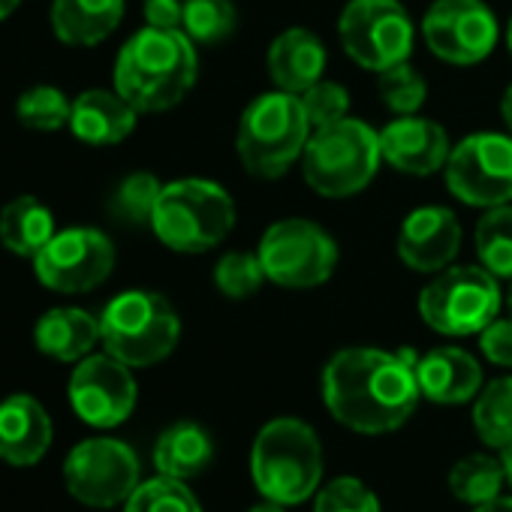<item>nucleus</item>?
<instances>
[{"instance_id": "f257e3e1", "label": "nucleus", "mask_w": 512, "mask_h": 512, "mask_svg": "<svg viewBox=\"0 0 512 512\" xmlns=\"http://www.w3.org/2000/svg\"><path fill=\"white\" fill-rule=\"evenodd\" d=\"M419 356L413 350L347 347L323 368V401L329 413L359 434L401 428L419 404Z\"/></svg>"}, {"instance_id": "f03ea898", "label": "nucleus", "mask_w": 512, "mask_h": 512, "mask_svg": "<svg viewBox=\"0 0 512 512\" xmlns=\"http://www.w3.org/2000/svg\"><path fill=\"white\" fill-rule=\"evenodd\" d=\"M199 79L196 43L184 31L142 28L115 61V91L139 112L157 115L175 109Z\"/></svg>"}, {"instance_id": "7ed1b4c3", "label": "nucleus", "mask_w": 512, "mask_h": 512, "mask_svg": "<svg viewBox=\"0 0 512 512\" xmlns=\"http://www.w3.org/2000/svg\"><path fill=\"white\" fill-rule=\"evenodd\" d=\"M311 133L302 100L275 88L244 106L235 127V154L253 178L275 181L302 160Z\"/></svg>"}, {"instance_id": "20e7f679", "label": "nucleus", "mask_w": 512, "mask_h": 512, "mask_svg": "<svg viewBox=\"0 0 512 512\" xmlns=\"http://www.w3.org/2000/svg\"><path fill=\"white\" fill-rule=\"evenodd\" d=\"M299 163L317 196L350 199L362 193L383 166L380 130L350 115L329 127H317Z\"/></svg>"}, {"instance_id": "39448f33", "label": "nucleus", "mask_w": 512, "mask_h": 512, "mask_svg": "<svg viewBox=\"0 0 512 512\" xmlns=\"http://www.w3.org/2000/svg\"><path fill=\"white\" fill-rule=\"evenodd\" d=\"M250 470L263 497L281 506L308 500L323 476V446L317 431L293 416L272 419L253 440Z\"/></svg>"}, {"instance_id": "423d86ee", "label": "nucleus", "mask_w": 512, "mask_h": 512, "mask_svg": "<svg viewBox=\"0 0 512 512\" xmlns=\"http://www.w3.org/2000/svg\"><path fill=\"white\" fill-rule=\"evenodd\" d=\"M235 226L229 190L208 178H178L163 184L151 229L175 253H208Z\"/></svg>"}, {"instance_id": "0eeeda50", "label": "nucleus", "mask_w": 512, "mask_h": 512, "mask_svg": "<svg viewBox=\"0 0 512 512\" xmlns=\"http://www.w3.org/2000/svg\"><path fill=\"white\" fill-rule=\"evenodd\" d=\"M100 338L106 353L130 368L163 362L181 338V320L172 302L151 290H127L100 314Z\"/></svg>"}, {"instance_id": "6e6552de", "label": "nucleus", "mask_w": 512, "mask_h": 512, "mask_svg": "<svg viewBox=\"0 0 512 512\" xmlns=\"http://www.w3.org/2000/svg\"><path fill=\"white\" fill-rule=\"evenodd\" d=\"M500 305V281L482 266L452 263L419 293V317L428 329L449 338L479 335L494 317H500Z\"/></svg>"}, {"instance_id": "1a4fd4ad", "label": "nucleus", "mask_w": 512, "mask_h": 512, "mask_svg": "<svg viewBox=\"0 0 512 512\" xmlns=\"http://www.w3.org/2000/svg\"><path fill=\"white\" fill-rule=\"evenodd\" d=\"M263 272L287 290L323 287L338 269V241L308 217H284L272 223L256 244Z\"/></svg>"}, {"instance_id": "9d476101", "label": "nucleus", "mask_w": 512, "mask_h": 512, "mask_svg": "<svg viewBox=\"0 0 512 512\" xmlns=\"http://www.w3.org/2000/svg\"><path fill=\"white\" fill-rule=\"evenodd\" d=\"M338 40L353 64L383 73L410 61L416 28L398 0H350L338 16Z\"/></svg>"}, {"instance_id": "9b49d317", "label": "nucleus", "mask_w": 512, "mask_h": 512, "mask_svg": "<svg viewBox=\"0 0 512 512\" xmlns=\"http://www.w3.org/2000/svg\"><path fill=\"white\" fill-rule=\"evenodd\" d=\"M115 260L118 253L106 232L94 226H70L55 232L34 256V275L52 293L79 296L106 284L115 272Z\"/></svg>"}, {"instance_id": "f8f14e48", "label": "nucleus", "mask_w": 512, "mask_h": 512, "mask_svg": "<svg viewBox=\"0 0 512 512\" xmlns=\"http://www.w3.org/2000/svg\"><path fill=\"white\" fill-rule=\"evenodd\" d=\"M449 193L470 208L512 202V133H470L446 160Z\"/></svg>"}, {"instance_id": "ddd939ff", "label": "nucleus", "mask_w": 512, "mask_h": 512, "mask_svg": "<svg viewBox=\"0 0 512 512\" xmlns=\"http://www.w3.org/2000/svg\"><path fill=\"white\" fill-rule=\"evenodd\" d=\"M422 37L443 64L476 67L491 58L500 25L485 0H434L422 16Z\"/></svg>"}, {"instance_id": "4468645a", "label": "nucleus", "mask_w": 512, "mask_h": 512, "mask_svg": "<svg viewBox=\"0 0 512 512\" xmlns=\"http://www.w3.org/2000/svg\"><path fill=\"white\" fill-rule=\"evenodd\" d=\"M67 491L88 506L109 509L124 503L139 485L136 452L112 437H94L79 443L64 461Z\"/></svg>"}, {"instance_id": "2eb2a0df", "label": "nucleus", "mask_w": 512, "mask_h": 512, "mask_svg": "<svg viewBox=\"0 0 512 512\" xmlns=\"http://www.w3.org/2000/svg\"><path fill=\"white\" fill-rule=\"evenodd\" d=\"M136 380L130 365L112 353L85 356L70 377V404L76 416L94 428L121 425L136 407Z\"/></svg>"}, {"instance_id": "dca6fc26", "label": "nucleus", "mask_w": 512, "mask_h": 512, "mask_svg": "<svg viewBox=\"0 0 512 512\" xmlns=\"http://www.w3.org/2000/svg\"><path fill=\"white\" fill-rule=\"evenodd\" d=\"M461 220L446 205L413 208L398 229V256L416 275H437L455 263L461 250Z\"/></svg>"}, {"instance_id": "f3484780", "label": "nucleus", "mask_w": 512, "mask_h": 512, "mask_svg": "<svg viewBox=\"0 0 512 512\" xmlns=\"http://www.w3.org/2000/svg\"><path fill=\"white\" fill-rule=\"evenodd\" d=\"M380 151L383 163H389L395 172L428 178L446 169L452 142L443 124L419 115H401L380 130Z\"/></svg>"}, {"instance_id": "a211bd4d", "label": "nucleus", "mask_w": 512, "mask_h": 512, "mask_svg": "<svg viewBox=\"0 0 512 512\" xmlns=\"http://www.w3.org/2000/svg\"><path fill=\"white\" fill-rule=\"evenodd\" d=\"M326 64H329L326 46L308 28L281 31L266 52V67H269L275 88L296 94V97H302L311 85L323 79Z\"/></svg>"}, {"instance_id": "6ab92c4d", "label": "nucleus", "mask_w": 512, "mask_h": 512, "mask_svg": "<svg viewBox=\"0 0 512 512\" xmlns=\"http://www.w3.org/2000/svg\"><path fill=\"white\" fill-rule=\"evenodd\" d=\"M52 446V419L31 395L0 401V458L16 467L37 464Z\"/></svg>"}, {"instance_id": "aec40b11", "label": "nucleus", "mask_w": 512, "mask_h": 512, "mask_svg": "<svg viewBox=\"0 0 512 512\" xmlns=\"http://www.w3.org/2000/svg\"><path fill=\"white\" fill-rule=\"evenodd\" d=\"M416 380L428 401L434 404H464L479 395L482 389V368L479 362L461 347H437L419 356Z\"/></svg>"}, {"instance_id": "412c9836", "label": "nucleus", "mask_w": 512, "mask_h": 512, "mask_svg": "<svg viewBox=\"0 0 512 512\" xmlns=\"http://www.w3.org/2000/svg\"><path fill=\"white\" fill-rule=\"evenodd\" d=\"M136 118H139V112L115 88L112 91L91 88L73 100L70 130L79 142L106 148V145L124 142L136 130Z\"/></svg>"}, {"instance_id": "4be33fe9", "label": "nucleus", "mask_w": 512, "mask_h": 512, "mask_svg": "<svg viewBox=\"0 0 512 512\" xmlns=\"http://www.w3.org/2000/svg\"><path fill=\"white\" fill-rule=\"evenodd\" d=\"M124 10L127 0H52V31L64 46H100L118 31Z\"/></svg>"}, {"instance_id": "5701e85b", "label": "nucleus", "mask_w": 512, "mask_h": 512, "mask_svg": "<svg viewBox=\"0 0 512 512\" xmlns=\"http://www.w3.org/2000/svg\"><path fill=\"white\" fill-rule=\"evenodd\" d=\"M100 341V317L82 308H52L34 329L37 350L58 362H82Z\"/></svg>"}, {"instance_id": "b1692460", "label": "nucleus", "mask_w": 512, "mask_h": 512, "mask_svg": "<svg viewBox=\"0 0 512 512\" xmlns=\"http://www.w3.org/2000/svg\"><path fill=\"white\" fill-rule=\"evenodd\" d=\"M55 217L37 196H16L0 211V244L10 253L34 260V256L52 241Z\"/></svg>"}, {"instance_id": "393cba45", "label": "nucleus", "mask_w": 512, "mask_h": 512, "mask_svg": "<svg viewBox=\"0 0 512 512\" xmlns=\"http://www.w3.org/2000/svg\"><path fill=\"white\" fill-rule=\"evenodd\" d=\"M214 458L211 434L196 422H178L166 428L154 446V464L163 476L190 479L199 476Z\"/></svg>"}, {"instance_id": "a878e982", "label": "nucleus", "mask_w": 512, "mask_h": 512, "mask_svg": "<svg viewBox=\"0 0 512 512\" xmlns=\"http://www.w3.org/2000/svg\"><path fill=\"white\" fill-rule=\"evenodd\" d=\"M479 266L497 281H512V202L485 208L473 232Z\"/></svg>"}, {"instance_id": "bb28decb", "label": "nucleus", "mask_w": 512, "mask_h": 512, "mask_svg": "<svg viewBox=\"0 0 512 512\" xmlns=\"http://www.w3.org/2000/svg\"><path fill=\"white\" fill-rule=\"evenodd\" d=\"M473 428L491 449H506L512 443V377H497L479 389L473 404Z\"/></svg>"}, {"instance_id": "cd10ccee", "label": "nucleus", "mask_w": 512, "mask_h": 512, "mask_svg": "<svg viewBox=\"0 0 512 512\" xmlns=\"http://www.w3.org/2000/svg\"><path fill=\"white\" fill-rule=\"evenodd\" d=\"M503 482H506L503 461H497L491 455H467L449 473L452 494L461 503H470V506H482V503L500 497Z\"/></svg>"}, {"instance_id": "c85d7f7f", "label": "nucleus", "mask_w": 512, "mask_h": 512, "mask_svg": "<svg viewBox=\"0 0 512 512\" xmlns=\"http://www.w3.org/2000/svg\"><path fill=\"white\" fill-rule=\"evenodd\" d=\"M160 193H163V184L154 172H133L115 187L109 208L127 226H151Z\"/></svg>"}, {"instance_id": "c756f323", "label": "nucleus", "mask_w": 512, "mask_h": 512, "mask_svg": "<svg viewBox=\"0 0 512 512\" xmlns=\"http://www.w3.org/2000/svg\"><path fill=\"white\" fill-rule=\"evenodd\" d=\"M266 272L256 253H244V250H229L223 253L217 266H214V287L220 296L232 299V302H244L250 296H256L266 284Z\"/></svg>"}, {"instance_id": "7c9ffc66", "label": "nucleus", "mask_w": 512, "mask_h": 512, "mask_svg": "<svg viewBox=\"0 0 512 512\" xmlns=\"http://www.w3.org/2000/svg\"><path fill=\"white\" fill-rule=\"evenodd\" d=\"M238 25V10L232 0H184V25L181 31L202 46L232 37Z\"/></svg>"}, {"instance_id": "2f4dec72", "label": "nucleus", "mask_w": 512, "mask_h": 512, "mask_svg": "<svg viewBox=\"0 0 512 512\" xmlns=\"http://www.w3.org/2000/svg\"><path fill=\"white\" fill-rule=\"evenodd\" d=\"M377 91H380L383 106L389 112H395L398 118L416 115L428 100V82L410 61L377 73Z\"/></svg>"}, {"instance_id": "473e14b6", "label": "nucleus", "mask_w": 512, "mask_h": 512, "mask_svg": "<svg viewBox=\"0 0 512 512\" xmlns=\"http://www.w3.org/2000/svg\"><path fill=\"white\" fill-rule=\"evenodd\" d=\"M70 112H73V100L52 85H37L25 91L16 103L19 121L28 130H40V133H55L61 127H70Z\"/></svg>"}, {"instance_id": "72a5a7b5", "label": "nucleus", "mask_w": 512, "mask_h": 512, "mask_svg": "<svg viewBox=\"0 0 512 512\" xmlns=\"http://www.w3.org/2000/svg\"><path fill=\"white\" fill-rule=\"evenodd\" d=\"M124 512H202V506L184 485V479L160 473L157 479L136 485V491L127 497Z\"/></svg>"}, {"instance_id": "f704fd0d", "label": "nucleus", "mask_w": 512, "mask_h": 512, "mask_svg": "<svg viewBox=\"0 0 512 512\" xmlns=\"http://www.w3.org/2000/svg\"><path fill=\"white\" fill-rule=\"evenodd\" d=\"M299 100H302L305 115H308L314 130L317 127H329V124H335V121L350 115V91L341 82H332V79H320Z\"/></svg>"}, {"instance_id": "c9c22d12", "label": "nucleus", "mask_w": 512, "mask_h": 512, "mask_svg": "<svg viewBox=\"0 0 512 512\" xmlns=\"http://www.w3.org/2000/svg\"><path fill=\"white\" fill-rule=\"evenodd\" d=\"M314 512H380V503L365 482L353 476H341L332 479L326 488H320Z\"/></svg>"}, {"instance_id": "e433bc0d", "label": "nucleus", "mask_w": 512, "mask_h": 512, "mask_svg": "<svg viewBox=\"0 0 512 512\" xmlns=\"http://www.w3.org/2000/svg\"><path fill=\"white\" fill-rule=\"evenodd\" d=\"M482 356L497 368H512V317H494L479 332Z\"/></svg>"}, {"instance_id": "4c0bfd02", "label": "nucleus", "mask_w": 512, "mask_h": 512, "mask_svg": "<svg viewBox=\"0 0 512 512\" xmlns=\"http://www.w3.org/2000/svg\"><path fill=\"white\" fill-rule=\"evenodd\" d=\"M142 16H145L148 28L181 31V25H184V0H145Z\"/></svg>"}, {"instance_id": "58836bf2", "label": "nucleus", "mask_w": 512, "mask_h": 512, "mask_svg": "<svg viewBox=\"0 0 512 512\" xmlns=\"http://www.w3.org/2000/svg\"><path fill=\"white\" fill-rule=\"evenodd\" d=\"M500 121H503L506 133H512V82H509V88L500 97Z\"/></svg>"}, {"instance_id": "ea45409f", "label": "nucleus", "mask_w": 512, "mask_h": 512, "mask_svg": "<svg viewBox=\"0 0 512 512\" xmlns=\"http://www.w3.org/2000/svg\"><path fill=\"white\" fill-rule=\"evenodd\" d=\"M473 512H512V497H494V500L476 506Z\"/></svg>"}, {"instance_id": "a19ab883", "label": "nucleus", "mask_w": 512, "mask_h": 512, "mask_svg": "<svg viewBox=\"0 0 512 512\" xmlns=\"http://www.w3.org/2000/svg\"><path fill=\"white\" fill-rule=\"evenodd\" d=\"M19 7H22V0H0V22L10 19Z\"/></svg>"}, {"instance_id": "79ce46f5", "label": "nucleus", "mask_w": 512, "mask_h": 512, "mask_svg": "<svg viewBox=\"0 0 512 512\" xmlns=\"http://www.w3.org/2000/svg\"><path fill=\"white\" fill-rule=\"evenodd\" d=\"M500 461H503V470H506V482H509V488H512V443L503 449V458H500Z\"/></svg>"}, {"instance_id": "37998d69", "label": "nucleus", "mask_w": 512, "mask_h": 512, "mask_svg": "<svg viewBox=\"0 0 512 512\" xmlns=\"http://www.w3.org/2000/svg\"><path fill=\"white\" fill-rule=\"evenodd\" d=\"M247 512H284V506L275 503V500H269V503H260V506H253V509H247Z\"/></svg>"}, {"instance_id": "c03bdc74", "label": "nucleus", "mask_w": 512, "mask_h": 512, "mask_svg": "<svg viewBox=\"0 0 512 512\" xmlns=\"http://www.w3.org/2000/svg\"><path fill=\"white\" fill-rule=\"evenodd\" d=\"M506 49H509V55H512V19H509V28H506Z\"/></svg>"}, {"instance_id": "a18cd8bd", "label": "nucleus", "mask_w": 512, "mask_h": 512, "mask_svg": "<svg viewBox=\"0 0 512 512\" xmlns=\"http://www.w3.org/2000/svg\"><path fill=\"white\" fill-rule=\"evenodd\" d=\"M506 299H509V314H512V281H509V296Z\"/></svg>"}]
</instances>
